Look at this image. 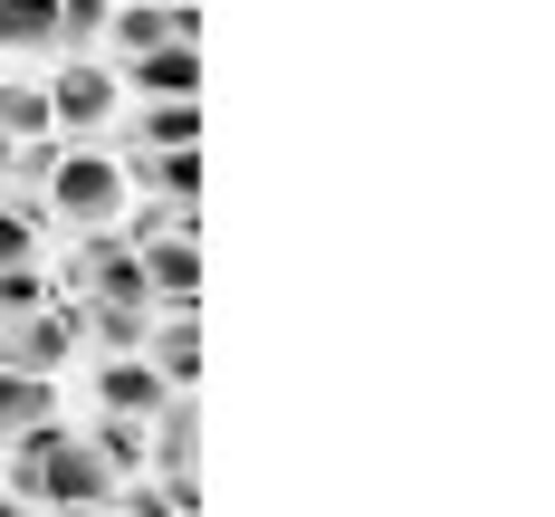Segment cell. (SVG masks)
Here are the masks:
<instances>
[{"instance_id":"obj_7","label":"cell","mask_w":555,"mask_h":517,"mask_svg":"<svg viewBox=\"0 0 555 517\" xmlns=\"http://www.w3.org/2000/svg\"><path fill=\"white\" fill-rule=\"evenodd\" d=\"M87 384H96V412H134V422H154V412L172 402V384L154 374V354H144V345H125V354H106V364H96Z\"/></svg>"},{"instance_id":"obj_1","label":"cell","mask_w":555,"mask_h":517,"mask_svg":"<svg viewBox=\"0 0 555 517\" xmlns=\"http://www.w3.org/2000/svg\"><path fill=\"white\" fill-rule=\"evenodd\" d=\"M0 451H10V479H0L10 499H39V508H106L115 499V469L96 460V441L67 431L57 412L29 422V431H10Z\"/></svg>"},{"instance_id":"obj_8","label":"cell","mask_w":555,"mask_h":517,"mask_svg":"<svg viewBox=\"0 0 555 517\" xmlns=\"http://www.w3.org/2000/svg\"><path fill=\"white\" fill-rule=\"evenodd\" d=\"M144 297L154 307H202V230L144 240Z\"/></svg>"},{"instance_id":"obj_12","label":"cell","mask_w":555,"mask_h":517,"mask_svg":"<svg viewBox=\"0 0 555 517\" xmlns=\"http://www.w3.org/2000/svg\"><path fill=\"white\" fill-rule=\"evenodd\" d=\"M57 57V0H0V67Z\"/></svg>"},{"instance_id":"obj_5","label":"cell","mask_w":555,"mask_h":517,"mask_svg":"<svg viewBox=\"0 0 555 517\" xmlns=\"http://www.w3.org/2000/svg\"><path fill=\"white\" fill-rule=\"evenodd\" d=\"M57 297L67 307H87V297H144V249L125 240V230H77V240H57ZM154 307V297H144Z\"/></svg>"},{"instance_id":"obj_19","label":"cell","mask_w":555,"mask_h":517,"mask_svg":"<svg viewBox=\"0 0 555 517\" xmlns=\"http://www.w3.org/2000/svg\"><path fill=\"white\" fill-rule=\"evenodd\" d=\"M10 154H20V134H0V182H10Z\"/></svg>"},{"instance_id":"obj_13","label":"cell","mask_w":555,"mask_h":517,"mask_svg":"<svg viewBox=\"0 0 555 517\" xmlns=\"http://www.w3.org/2000/svg\"><path fill=\"white\" fill-rule=\"evenodd\" d=\"M144 451L164 460V479H182V469H192V451H202V402H192V393H172L164 412L144 422Z\"/></svg>"},{"instance_id":"obj_16","label":"cell","mask_w":555,"mask_h":517,"mask_svg":"<svg viewBox=\"0 0 555 517\" xmlns=\"http://www.w3.org/2000/svg\"><path fill=\"white\" fill-rule=\"evenodd\" d=\"M0 134H20V144H29V134H57L39 77H10V67H0Z\"/></svg>"},{"instance_id":"obj_4","label":"cell","mask_w":555,"mask_h":517,"mask_svg":"<svg viewBox=\"0 0 555 517\" xmlns=\"http://www.w3.org/2000/svg\"><path fill=\"white\" fill-rule=\"evenodd\" d=\"M49 77V125L67 134V144H106V125H115V106H125V87H115V67L96 49H67V57H39Z\"/></svg>"},{"instance_id":"obj_17","label":"cell","mask_w":555,"mask_h":517,"mask_svg":"<svg viewBox=\"0 0 555 517\" xmlns=\"http://www.w3.org/2000/svg\"><path fill=\"white\" fill-rule=\"evenodd\" d=\"M87 441H96V460H106L115 479H134V469H144V422H134V412H96V431H87Z\"/></svg>"},{"instance_id":"obj_10","label":"cell","mask_w":555,"mask_h":517,"mask_svg":"<svg viewBox=\"0 0 555 517\" xmlns=\"http://www.w3.org/2000/svg\"><path fill=\"white\" fill-rule=\"evenodd\" d=\"M115 87H134V96H202V57H192V39H164V49L144 57H106Z\"/></svg>"},{"instance_id":"obj_18","label":"cell","mask_w":555,"mask_h":517,"mask_svg":"<svg viewBox=\"0 0 555 517\" xmlns=\"http://www.w3.org/2000/svg\"><path fill=\"white\" fill-rule=\"evenodd\" d=\"M106 39V0H57V57Z\"/></svg>"},{"instance_id":"obj_6","label":"cell","mask_w":555,"mask_h":517,"mask_svg":"<svg viewBox=\"0 0 555 517\" xmlns=\"http://www.w3.org/2000/svg\"><path fill=\"white\" fill-rule=\"evenodd\" d=\"M115 164L154 202H202V144H115Z\"/></svg>"},{"instance_id":"obj_3","label":"cell","mask_w":555,"mask_h":517,"mask_svg":"<svg viewBox=\"0 0 555 517\" xmlns=\"http://www.w3.org/2000/svg\"><path fill=\"white\" fill-rule=\"evenodd\" d=\"M0 364H39V374L77 364V307H67L29 259L0 269Z\"/></svg>"},{"instance_id":"obj_2","label":"cell","mask_w":555,"mask_h":517,"mask_svg":"<svg viewBox=\"0 0 555 517\" xmlns=\"http://www.w3.org/2000/svg\"><path fill=\"white\" fill-rule=\"evenodd\" d=\"M29 202H39V221L57 240H77V230H115L125 221V202H134V182L115 164V144H67L57 134V154L39 164V182H20Z\"/></svg>"},{"instance_id":"obj_11","label":"cell","mask_w":555,"mask_h":517,"mask_svg":"<svg viewBox=\"0 0 555 517\" xmlns=\"http://www.w3.org/2000/svg\"><path fill=\"white\" fill-rule=\"evenodd\" d=\"M144 354H154V374H164L172 393H192V384H202V316H192V307H154Z\"/></svg>"},{"instance_id":"obj_14","label":"cell","mask_w":555,"mask_h":517,"mask_svg":"<svg viewBox=\"0 0 555 517\" xmlns=\"http://www.w3.org/2000/svg\"><path fill=\"white\" fill-rule=\"evenodd\" d=\"M49 412H57V374H39V364H0V441L29 431V422H49Z\"/></svg>"},{"instance_id":"obj_9","label":"cell","mask_w":555,"mask_h":517,"mask_svg":"<svg viewBox=\"0 0 555 517\" xmlns=\"http://www.w3.org/2000/svg\"><path fill=\"white\" fill-rule=\"evenodd\" d=\"M106 144H202V96H134L115 106Z\"/></svg>"},{"instance_id":"obj_15","label":"cell","mask_w":555,"mask_h":517,"mask_svg":"<svg viewBox=\"0 0 555 517\" xmlns=\"http://www.w3.org/2000/svg\"><path fill=\"white\" fill-rule=\"evenodd\" d=\"M39 240H49V221H39V202L0 182V269H20V259H39Z\"/></svg>"}]
</instances>
